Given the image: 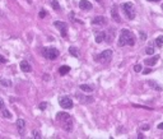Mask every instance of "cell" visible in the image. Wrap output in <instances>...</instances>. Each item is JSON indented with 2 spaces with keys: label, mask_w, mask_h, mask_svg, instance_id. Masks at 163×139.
<instances>
[{
  "label": "cell",
  "mask_w": 163,
  "mask_h": 139,
  "mask_svg": "<svg viewBox=\"0 0 163 139\" xmlns=\"http://www.w3.org/2000/svg\"><path fill=\"white\" fill-rule=\"evenodd\" d=\"M135 43V40H134V36L129 30H121L120 31V37H118V43L117 45L122 47L125 45H129V46H134Z\"/></svg>",
  "instance_id": "6da1fadb"
},
{
  "label": "cell",
  "mask_w": 163,
  "mask_h": 139,
  "mask_svg": "<svg viewBox=\"0 0 163 139\" xmlns=\"http://www.w3.org/2000/svg\"><path fill=\"white\" fill-rule=\"evenodd\" d=\"M56 120L62 123V126H64V129L66 131L73 130V123H71V118H70L69 114H66V112H59V114H56Z\"/></svg>",
  "instance_id": "7a4b0ae2"
},
{
  "label": "cell",
  "mask_w": 163,
  "mask_h": 139,
  "mask_svg": "<svg viewBox=\"0 0 163 139\" xmlns=\"http://www.w3.org/2000/svg\"><path fill=\"white\" fill-rule=\"evenodd\" d=\"M42 55L49 60H56L59 57V55H60V52H59V50L55 49V47H43Z\"/></svg>",
  "instance_id": "3957f363"
},
{
  "label": "cell",
  "mask_w": 163,
  "mask_h": 139,
  "mask_svg": "<svg viewBox=\"0 0 163 139\" xmlns=\"http://www.w3.org/2000/svg\"><path fill=\"white\" fill-rule=\"evenodd\" d=\"M111 59H112V51H111V50H105V51H102L101 54H98L97 56L94 57L96 61H98V63H102V64L110 63Z\"/></svg>",
  "instance_id": "277c9868"
},
{
  "label": "cell",
  "mask_w": 163,
  "mask_h": 139,
  "mask_svg": "<svg viewBox=\"0 0 163 139\" xmlns=\"http://www.w3.org/2000/svg\"><path fill=\"white\" fill-rule=\"evenodd\" d=\"M122 12H124V14L126 15L127 19H134L135 18V13H134V6H132V3H124L122 4Z\"/></svg>",
  "instance_id": "5b68a950"
},
{
  "label": "cell",
  "mask_w": 163,
  "mask_h": 139,
  "mask_svg": "<svg viewBox=\"0 0 163 139\" xmlns=\"http://www.w3.org/2000/svg\"><path fill=\"white\" fill-rule=\"evenodd\" d=\"M54 26L60 31V33L62 37H68V24L65 22H61V21H55L54 22Z\"/></svg>",
  "instance_id": "8992f818"
},
{
  "label": "cell",
  "mask_w": 163,
  "mask_h": 139,
  "mask_svg": "<svg viewBox=\"0 0 163 139\" xmlns=\"http://www.w3.org/2000/svg\"><path fill=\"white\" fill-rule=\"evenodd\" d=\"M59 103H60V106L62 108H66V110L73 107V101H71V98L68 97V96H62V97L59 98Z\"/></svg>",
  "instance_id": "52a82bcc"
},
{
  "label": "cell",
  "mask_w": 163,
  "mask_h": 139,
  "mask_svg": "<svg viewBox=\"0 0 163 139\" xmlns=\"http://www.w3.org/2000/svg\"><path fill=\"white\" fill-rule=\"evenodd\" d=\"M17 128H18V133H19L22 137H24L25 135V121L23 119L17 120Z\"/></svg>",
  "instance_id": "ba28073f"
},
{
  "label": "cell",
  "mask_w": 163,
  "mask_h": 139,
  "mask_svg": "<svg viewBox=\"0 0 163 139\" xmlns=\"http://www.w3.org/2000/svg\"><path fill=\"white\" fill-rule=\"evenodd\" d=\"M79 8L82 10H86V12H88V10H91L92 8H93V5H92V3L88 1V0H80Z\"/></svg>",
  "instance_id": "9c48e42d"
},
{
  "label": "cell",
  "mask_w": 163,
  "mask_h": 139,
  "mask_svg": "<svg viewBox=\"0 0 163 139\" xmlns=\"http://www.w3.org/2000/svg\"><path fill=\"white\" fill-rule=\"evenodd\" d=\"M19 67H20V70L22 72H24V73H29V72H32V67H31V64L28 63V61H20V64H19Z\"/></svg>",
  "instance_id": "30bf717a"
},
{
  "label": "cell",
  "mask_w": 163,
  "mask_h": 139,
  "mask_svg": "<svg viewBox=\"0 0 163 139\" xmlns=\"http://www.w3.org/2000/svg\"><path fill=\"white\" fill-rule=\"evenodd\" d=\"M106 18L103 17V15H97V17H94L93 19L91 21V23L93 24V26H96V24H106Z\"/></svg>",
  "instance_id": "8fae6325"
},
{
  "label": "cell",
  "mask_w": 163,
  "mask_h": 139,
  "mask_svg": "<svg viewBox=\"0 0 163 139\" xmlns=\"http://www.w3.org/2000/svg\"><path fill=\"white\" fill-rule=\"evenodd\" d=\"M147 83H148V86H150V88H153V89H155V91H158V92H161V91L163 89L162 88V86L161 84H158L155 80H152V79H149V80H147Z\"/></svg>",
  "instance_id": "7c38bea8"
},
{
  "label": "cell",
  "mask_w": 163,
  "mask_h": 139,
  "mask_svg": "<svg viewBox=\"0 0 163 139\" xmlns=\"http://www.w3.org/2000/svg\"><path fill=\"white\" fill-rule=\"evenodd\" d=\"M69 54L71 55V56H74V57H79V56H80L79 49H78V47H75V46H70V47H69Z\"/></svg>",
  "instance_id": "4fadbf2b"
},
{
  "label": "cell",
  "mask_w": 163,
  "mask_h": 139,
  "mask_svg": "<svg viewBox=\"0 0 163 139\" xmlns=\"http://www.w3.org/2000/svg\"><path fill=\"white\" fill-rule=\"evenodd\" d=\"M76 98L79 100L80 102H93V98L89 97V96H83V94H79V93H76Z\"/></svg>",
  "instance_id": "5bb4252c"
},
{
  "label": "cell",
  "mask_w": 163,
  "mask_h": 139,
  "mask_svg": "<svg viewBox=\"0 0 163 139\" xmlns=\"http://www.w3.org/2000/svg\"><path fill=\"white\" fill-rule=\"evenodd\" d=\"M111 15H112V18L117 22V23L121 22V18L118 17V13H117V6H113V8L111 9Z\"/></svg>",
  "instance_id": "9a60e30c"
},
{
  "label": "cell",
  "mask_w": 163,
  "mask_h": 139,
  "mask_svg": "<svg viewBox=\"0 0 163 139\" xmlns=\"http://www.w3.org/2000/svg\"><path fill=\"white\" fill-rule=\"evenodd\" d=\"M105 40H106L105 32H97V33H96V42L97 43H101L102 41H105Z\"/></svg>",
  "instance_id": "2e32d148"
},
{
  "label": "cell",
  "mask_w": 163,
  "mask_h": 139,
  "mask_svg": "<svg viewBox=\"0 0 163 139\" xmlns=\"http://www.w3.org/2000/svg\"><path fill=\"white\" fill-rule=\"evenodd\" d=\"M158 61V56H154V57H149V59H145L144 60V64L145 65H149V67H153V65Z\"/></svg>",
  "instance_id": "e0dca14e"
},
{
  "label": "cell",
  "mask_w": 163,
  "mask_h": 139,
  "mask_svg": "<svg viewBox=\"0 0 163 139\" xmlns=\"http://www.w3.org/2000/svg\"><path fill=\"white\" fill-rule=\"evenodd\" d=\"M79 88H80V91H83V92H93L94 87L89 86V84H80Z\"/></svg>",
  "instance_id": "ac0fdd59"
},
{
  "label": "cell",
  "mask_w": 163,
  "mask_h": 139,
  "mask_svg": "<svg viewBox=\"0 0 163 139\" xmlns=\"http://www.w3.org/2000/svg\"><path fill=\"white\" fill-rule=\"evenodd\" d=\"M69 72H70V67H68V65H62V67H60V69H59V73H60L61 75L68 74Z\"/></svg>",
  "instance_id": "d6986e66"
},
{
  "label": "cell",
  "mask_w": 163,
  "mask_h": 139,
  "mask_svg": "<svg viewBox=\"0 0 163 139\" xmlns=\"http://www.w3.org/2000/svg\"><path fill=\"white\" fill-rule=\"evenodd\" d=\"M50 4H51V6H52L55 10H57V12L61 9V8H60V4H59L57 0H50Z\"/></svg>",
  "instance_id": "ffe728a7"
},
{
  "label": "cell",
  "mask_w": 163,
  "mask_h": 139,
  "mask_svg": "<svg viewBox=\"0 0 163 139\" xmlns=\"http://www.w3.org/2000/svg\"><path fill=\"white\" fill-rule=\"evenodd\" d=\"M0 86L3 87H12V82L9 79H0Z\"/></svg>",
  "instance_id": "44dd1931"
},
{
  "label": "cell",
  "mask_w": 163,
  "mask_h": 139,
  "mask_svg": "<svg viewBox=\"0 0 163 139\" xmlns=\"http://www.w3.org/2000/svg\"><path fill=\"white\" fill-rule=\"evenodd\" d=\"M1 114H3V116H4V118H6V119H12V114H10V112H9L5 107L1 108Z\"/></svg>",
  "instance_id": "7402d4cb"
},
{
  "label": "cell",
  "mask_w": 163,
  "mask_h": 139,
  "mask_svg": "<svg viewBox=\"0 0 163 139\" xmlns=\"http://www.w3.org/2000/svg\"><path fill=\"white\" fill-rule=\"evenodd\" d=\"M155 43H157V46H163V36H159V37L155 40Z\"/></svg>",
  "instance_id": "603a6c76"
},
{
  "label": "cell",
  "mask_w": 163,
  "mask_h": 139,
  "mask_svg": "<svg viewBox=\"0 0 163 139\" xmlns=\"http://www.w3.org/2000/svg\"><path fill=\"white\" fill-rule=\"evenodd\" d=\"M32 135H33V138H36V139H40L41 138V133L38 130H33L32 131Z\"/></svg>",
  "instance_id": "cb8c5ba5"
},
{
  "label": "cell",
  "mask_w": 163,
  "mask_h": 139,
  "mask_svg": "<svg viewBox=\"0 0 163 139\" xmlns=\"http://www.w3.org/2000/svg\"><path fill=\"white\" fill-rule=\"evenodd\" d=\"M38 107H40V110H46V107H47V102H41V103L38 105Z\"/></svg>",
  "instance_id": "d4e9b609"
},
{
  "label": "cell",
  "mask_w": 163,
  "mask_h": 139,
  "mask_svg": "<svg viewBox=\"0 0 163 139\" xmlns=\"http://www.w3.org/2000/svg\"><path fill=\"white\" fill-rule=\"evenodd\" d=\"M145 52H147L148 55H153V54H154V49H153V47H147Z\"/></svg>",
  "instance_id": "484cf974"
},
{
  "label": "cell",
  "mask_w": 163,
  "mask_h": 139,
  "mask_svg": "<svg viewBox=\"0 0 163 139\" xmlns=\"http://www.w3.org/2000/svg\"><path fill=\"white\" fill-rule=\"evenodd\" d=\"M142 69H143V68H142V65H140V64H136V65H135V67H134V70H135L136 73H139V72H142Z\"/></svg>",
  "instance_id": "4316f807"
},
{
  "label": "cell",
  "mask_w": 163,
  "mask_h": 139,
  "mask_svg": "<svg viewBox=\"0 0 163 139\" xmlns=\"http://www.w3.org/2000/svg\"><path fill=\"white\" fill-rule=\"evenodd\" d=\"M139 37H140V40H142V41H145V40H147V35L144 33V32H140V33H139Z\"/></svg>",
  "instance_id": "83f0119b"
},
{
  "label": "cell",
  "mask_w": 163,
  "mask_h": 139,
  "mask_svg": "<svg viewBox=\"0 0 163 139\" xmlns=\"http://www.w3.org/2000/svg\"><path fill=\"white\" fill-rule=\"evenodd\" d=\"M46 14H47V13H46V10H41V12L38 13V15H40V18H45V17H46Z\"/></svg>",
  "instance_id": "f1b7e54d"
},
{
  "label": "cell",
  "mask_w": 163,
  "mask_h": 139,
  "mask_svg": "<svg viewBox=\"0 0 163 139\" xmlns=\"http://www.w3.org/2000/svg\"><path fill=\"white\" fill-rule=\"evenodd\" d=\"M6 63V59L4 56H1V55H0V64H5Z\"/></svg>",
  "instance_id": "f546056e"
},
{
  "label": "cell",
  "mask_w": 163,
  "mask_h": 139,
  "mask_svg": "<svg viewBox=\"0 0 163 139\" xmlns=\"http://www.w3.org/2000/svg\"><path fill=\"white\" fill-rule=\"evenodd\" d=\"M142 130H149V125H148V124H144V125H142Z\"/></svg>",
  "instance_id": "4dcf8cb0"
},
{
  "label": "cell",
  "mask_w": 163,
  "mask_h": 139,
  "mask_svg": "<svg viewBox=\"0 0 163 139\" xmlns=\"http://www.w3.org/2000/svg\"><path fill=\"white\" fill-rule=\"evenodd\" d=\"M0 108H4V101L0 98Z\"/></svg>",
  "instance_id": "1f68e13d"
},
{
  "label": "cell",
  "mask_w": 163,
  "mask_h": 139,
  "mask_svg": "<svg viewBox=\"0 0 163 139\" xmlns=\"http://www.w3.org/2000/svg\"><path fill=\"white\" fill-rule=\"evenodd\" d=\"M143 73H144V74H149V73H150V69H145V70H143Z\"/></svg>",
  "instance_id": "d6a6232c"
},
{
  "label": "cell",
  "mask_w": 163,
  "mask_h": 139,
  "mask_svg": "<svg viewBox=\"0 0 163 139\" xmlns=\"http://www.w3.org/2000/svg\"><path fill=\"white\" fill-rule=\"evenodd\" d=\"M158 129L163 130V123H161V124H159V125H158Z\"/></svg>",
  "instance_id": "836d02e7"
},
{
  "label": "cell",
  "mask_w": 163,
  "mask_h": 139,
  "mask_svg": "<svg viewBox=\"0 0 163 139\" xmlns=\"http://www.w3.org/2000/svg\"><path fill=\"white\" fill-rule=\"evenodd\" d=\"M138 138H140V139H143L144 137H143V135H142V134H140V133H139V134H138Z\"/></svg>",
  "instance_id": "e575fe53"
},
{
  "label": "cell",
  "mask_w": 163,
  "mask_h": 139,
  "mask_svg": "<svg viewBox=\"0 0 163 139\" xmlns=\"http://www.w3.org/2000/svg\"><path fill=\"white\" fill-rule=\"evenodd\" d=\"M148 1H161V0H148Z\"/></svg>",
  "instance_id": "d590c367"
},
{
  "label": "cell",
  "mask_w": 163,
  "mask_h": 139,
  "mask_svg": "<svg viewBox=\"0 0 163 139\" xmlns=\"http://www.w3.org/2000/svg\"><path fill=\"white\" fill-rule=\"evenodd\" d=\"M162 9H163V3H162Z\"/></svg>",
  "instance_id": "8d00e7d4"
},
{
  "label": "cell",
  "mask_w": 163,
  "mask_h": 139,
  "mask_svg": "<svg viewBox=\"0 0 163 139\" xmlns=\"http://www.w3.org/2000/svg\"><path fill=\"white\" fill-rule=\"evenodd\" d=\"M97 1H99V0H97Z\"/></svg>",
  "instance_id": "74e56055"
}]
</instances>
